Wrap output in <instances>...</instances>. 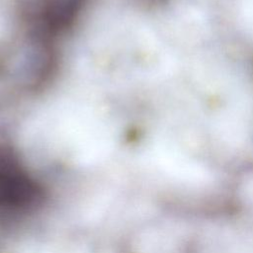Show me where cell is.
Segmentation results:
<instances>
[{"label": "cell", "instance_id": "obj_1", "mask_svg": "<svg viewBox=\"0 0 253 253\" xmlns=\"http://www.w3.org/2000/svg\"><path fill=\"white\" fill-rule=\"evenodd\" d=\"M38 191L33 182L11 164L0 165V207L22 209L35 203Z\"/></svg>", "mask_w": 253, "mask_h": 253}]
</instances>
